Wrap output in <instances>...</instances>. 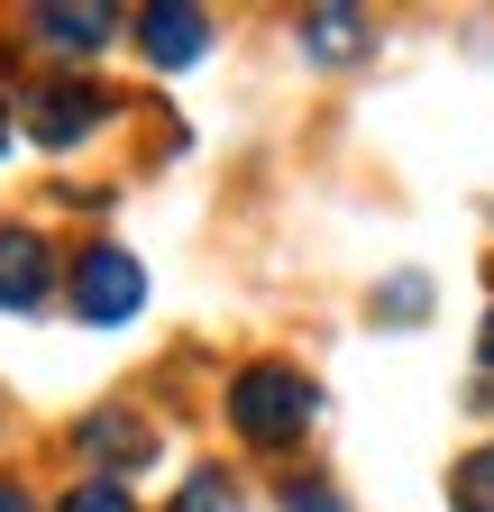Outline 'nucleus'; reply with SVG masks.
I'll use <instances>...</instances> for the list:
<instances>
[{"label": "nucleus", "mask_w": 494, "mask_h": 512, "mask_svg": "<svg viewBox=\"0 0 494 512\" xmlns=\"http://www.w3.org/2000/svg\"><path fill=\"white\" fill-rule=\"evenodd\" d=\"M312 384H302L293 366H247L238 384H229V421H238V439H257V448H284V439H302L312 430Z\"/></svg>", "instance_id": "1"}, {"label": "nucleus", "mask_w": 494, "mask_h": 512, "mask_svg": "<svg viewBox=\"0 0 494 512\" xmlns=\"http://www.w3.org/2000/svg\"><path fill=\"white\" fill-rule=\"evenodd\" d=\"M138 302H147V275H138L129 247H92L83 266H74V311L92 320V330H119Z\"/></svg>", "instance_id": "2"}, {"label": "nucleus", "mask_w": 494, "mask_h": 512, "mask_svg": "<svg viewBox=\"0 0 494 512\" xmlns=\"http://www.w3.org/2000/svg\"><path fill=\"white\" fill-rule=\"evenodd\" d=\"M101 110H110V92H92V83H46V92H28V138L37 147H74Z\"/></svg>", "instance_id": "3"}, {"label": "nucleus", "mask_w": 494, "mask_h": 512, "mask_svg": "<svg viewBox=\"0 0 494 512\" xmlns=\"http://www.w3.org/2000/svg\"><path fill=\"white\" fill-rule=\"evenodd\" d=\"M0 302H10V311H37L46 302V247L28 229H0Z\"/></svg>", "instance_id": "4"}, {"label": "nucleus", "mask_w": 494, "mask_h": 512, "mask_svg": "<svg viewBox=\"0 0 494 512\" xmlns=\"http://www.w3.org/2000/svg\"><path fill=\"white\" fill-rule=\"evenodd\" d=\"M202 37H211V19H202V10H147V19H138V46H147L156 64H193V55H202Z\"/></svg>", "instance_id": "5"}, {"label": "nucleus", "mask_w": 494, "mask_h": 512, "mask_svg": "<svg viewBox=\"0 0 494 512\" xmlns=\"http://www.w3.org/2000/svg\"><path fill=\"white\" fill-rule=\"evenodd\" d=\"M302 46H312L321 64H348V55L366 46V19H357V10H312V19H302Z\"/></svg>", "instance_id": "6"}, {"label": "nucleus", "mask_w": 494, "mask_h": 512, "mask_svg": "<svg viewBox=\"0 0 494 512\" xmlns=\"http://www.w3.org/2000/svg\"><path fill=\"white\" fill-rule=\"evenodd\" d=\"M37 37L65 46V55H92V46L110 37V10H37Z\"/></svg>", "instance_id": "7"}, {"label": "nucleus", "mask_w": 494, "mask_h": 512, "mask_svg": "<svg viewBox=\"0 0 494 512\" xmlns=\"http://www.w3.org/2000/svg\"><path fill=\"white\" fill-rule=\"evenodd\" d=\"M83 448H101V458H147L156 430H138L129 412H92V421H83Z\"/></svg>", "instance_id": "8"}, {"label": "nucleus", "mask_w": 494, "mask_h": 512, "mask_svg": "<svg viewBox=\"0 0 494 512\" xmlns=\"http://www.w3.org/2000/svg\"><path fill=\"white\" fill-rule=\"evenodd\" d=\"M449 503L458 512H494V448H476V458L449 476Z\"/></svg>", "instance_id": "9"}, {"label": "nucleus", "mask_w": 494, "mask_h": 512, "mask_svg": "<svg viewBox=\"0 0 494 512\" xmlns=\"http://www.w3.org/2000/svg\"><path fill=\"white\" fill-rule=\"evenodd\" d=\"M174 512H238V494H229V476H183V494H174Z\"/></svg>", "instance_id": "10"}, {"label": "nucleus", "mask_w": 494, "mask_h": 512, "mask_svg": "<svg viewBox=\"0 0 494 512\" xmlns=\"http://www.w3.org/2000/svg\"><path fill=\"white\" fill-rule=\"evenodd\" d=\"M65 512H138V503H129V485H119V476H83V485L65 494Z\"/></svg>", "instance_id": "11"}, {"label": "nucleus", "mask_w": 494, "mask_h": 512, "mask_svg": "<svg viewBox=\"0 0 494 512\" xmlns=\"http://www.w3.org/2000/svg\"><path fill=\"white\" fill-rule=\"evenodd\" d=\"M421 302H430V293H421V275H403V284H385V311H403V320H412Z\"/></svg>", "instance_id": "12"}, {"label": "nucleus", "mask_w": 494, "mask_h": 512, "mask_svg": "<svg viewBox=\"0 0 494 512\" xmlns=\"http://www.w3.org/2000/svg\"><path fill=\"white\" fill-rule=\"evenodd\" d=\"M284 512H339V494H321V485H293V494H284Z\"/></svg>", "instance_id": "13"}, {"label": "nucleus", "mask_w": 494, "mask_h": 512, "mask_svg": "<svg viewBox=\"0 0 494 512\" xmlns=\"http://www.w3.org/2000/svg\"><path fill=\"white\" fill-rule=\"evenodd\" d=\"M0 512H28V494H19V485H0Z\"/></svg>", "instance_id": "14"}, {"label": "nucleus", "mask_w": 494, "mask_h": 512, "mask_svg": "<svg viewBox=\"0 0 494 512\" xmlns=\"http://www.w3.org/2000/svg\"><path fill=\"white\" fill-rule=\"evenodd\" d=\"M485 357H494V311H485Z\"/></svg>", "instance_id": "15"}, {"label": "nucleus", "mask_w": 494, "mask_h": 512, "mask_svg": "<svg viewBox=\"0 0 494 512\" xmlns=\"http://www.w3.org/2000/svg\"><path fill=\"white\" fill-rule=\"evenodd\" d=\"M0 147H10V110H0Z\"/></svg>", "instance_id": "16"}]
</instances>
